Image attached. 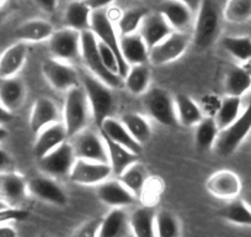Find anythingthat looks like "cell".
<instances>
[{
  "label": "cell",
  "instance_id": "cell-1",
  "mask_svg": "<svg viewBox=\"0 0 251 237\" xmlns=\"http://www.w3.org/2000/svg\"><path fill=\"white\" fill-rule=\"evenodd\" d=\"M80 86L83 87L88 98L94 121L100 129L106 118H111V113L115 106L112 88L89 72L81 73Z\"/></svg>",
  "mask_w": 251,
  "mask_h": 237
},
{
  "label": "cell",
  "instance_id": "cell-2",
  "mask_svg": "<svg viewBox=\"0 0 251 237\" xmlns=\"http://www.w3.org/2000/svg\"><path fill=\"white\" fill-rule=\"evenodd\" d=\"M221 33V16L213 0H201L196 11L194 30V43L197 50L211 47Z\"/></svg>",
  "mask_w": 251,
  "mask_h": 237
},
{
  "label": "cell",
  "instance_id": "cell-3",
  "mask_svg": "<svg viewBox=\"0 0 251 237\" xmlns=\"http://www.w3.org/2000/svg\"><path fill=\"white\" fill-rule=\"evenodd\" d=\"M90 115V106L83 87H75L67 91L63 109V124L66 126L69 139L86 129Z\"/></svg>",
  "mask_w": 251,
  "mask_h": 237
},
{
  "label": "cell",
  "instance_id": "cell-4",
  "mask_svg": "<svg viewBox=\"0 0 251 237\" xmlns=\"http://www.w3.org/2000/svg\"><path fill=\"white\" fill-rule=\"evenodd\" d=\"M80 47L81 59L88 68L89 73L95 76L112 89H118L125 86L123 79L117 74H113L112 72L108 71L103 64L100 53H99L98 38L94 35L93 31L88 30L80 33Z\"/></svg>",
  "mask_w": 251,
  "mask_h": 237
},
{
  "label": "cell",
  "instance_id": "cell-5",
  "mask_svg": "<svg viewBox=\"0 0 251 237\" xmlns=\"http://www.w3.org/2000/svg\"><path fill=\"white\" fill-rule=\"evenodd\" d=\"M251 132V94L245 108L235 121L226 129L219 131L213 148L222 157L233 154Z\"/></svg>",
  "mask_w": 251,
  "mask_h": 237
},
{
  "label": "cell",
  "instance_id": "cell-6",
  "mask_svg": "<svg viewBox=\"0 0 251 237\" xmlns=\"http://www.w3.org/2000/svg\"><path fill=\"white\" fill-rule=\"evenodd\" d=\"M90 30L93 31V33L100 42L105 43L115 53L116 57H117L118 67H120V77L125 79V77L127 76L129 71V64L122 57L120 48V38L117 37L115 26H113L111 19L107 16L106 9L105 10L93 11V14H91Z\"/></svg>",
  "mask_w": 251,
  "mask_h": 237
},
{
  "label": "cell",
  "instance_id": "cell-7",
  "mask_svg": "<svg viewBox=\"0 0 251 237\" xmlns=\"http://www.w3.org/2000/svg\"><path fill=\"white\" fill-rule=\"evenodd\" d=\"M76 159L108 163V153L106 144L101 134L84 129L69 139Z\"/></svg>",
  "mask_w": 251,
  "mask_h": 237
},
{
  "label": "cell",
  "instance_id": "cell-8",
  "mask_svg": "<svg viewBox=\"0 0 251 237\" xmlns=\"http://www.w3.org/2000/svg\"><path fill=\"white\" fill-rule=\"evenodd\" d=\"M144 108L148 115L159 124L165 126H174L177 124L175 101L165 89L159 87L148 89L144 94Z\"/></svg>",
  "mask_w": 251,
  "mask_h": 237
},
{
  "label": "cell",
  "instance_id": "cell-9",
  "mask_svg": "<svg viewBox=\"0 0 251 237\" xmlns=\"http://www.w3.org/2000/svg\"><path fill=\"white\" fill-rule=\"evenodd\" d=\"M80 33L68 28L54 31L48 40V48L53 58L67 63L81 59Z\"/></svg>",
  "mask_w": 251,
  "mask_h": 237
},
{
  "label": "cell",
  "instance_id": "cell-10",
  "mask_svg": "<svg viewBox=\"0 0 251 237\" xmlns=\"http://www.w3.org/2000/svg\"><path fill=\"white\" fill-rule=\"evenodd\" d=\"M75 161L76 157L68 140L45 157L38 159V166L45 176L50 178H62V177H69Z\"/></svg>",
  "mask_w": 251,
  "mask_h": 237
},
{
  "label": "cell",
  "instance_id": "cell-11",
  "mask_svg": "<svg viewBox=\"0 0 251 237\" xmlns=\"http://www.w3.org/2000/svg\"><path fill=\"white\" fill-rule=\"evenodd\" d=\"M190 45V36L186 32L174 31L165 40L149 51V62L153 66H164L177 61Z\"/></svg>",
  "mask_w": 251,
  "mask_h": 237
},
{
  "label": "cell",
  "instance_id": "cell-12",
  "mask_svg": "<svg viewBox=\"0 0 251 237\" xmlns=\"http://www.w3.org/2000/svg\"><path fill=\"white\" fill-rule=\"evenodd\" d=\"M42 73L46 81L53 89L58 91H69L71 89L80 86V76L71 63L48 59L42 64Z\"/></svg>",
  "mask_w": 251,
  "mask_h": 237
},
{
  "label": "cell",
  "instance_id": "cell-13",
  "mask_svg": "<svg viewBox=\"0 0 251 237\" xmlns=\"http://www.w3.org/2000/svg\"><path fill=\"white\" fill-rule=\"evenodd\" d=\"M111 174H112V169H111L110 163L76 159L68 178L75 184L96 187L100 183L107 180Z\"/></svg>",
  "mask_w": 251,
  "mask_h": 237
},
{
  "label": "cell",
  "instance_id": "cell-14",
  "mask_svg": "<svg viewBox=\"0 0 251 237\" xmlns=\"http://www.w3.org/2000/svg\"><path fill=\"white\" fill-rule=\"evenodd\" d=\"M206 189L214 198L233 200L240 195L243 184L238 174L229 169H222L212 174L207 179Z\"/></svg>",
  "mask_w": 251,
  "mask_h": 237
},
{
  "label": "cell",
  "instance_id": "cell-15",
  "mask_svg": "<svg viewBox=\"0 0 251 237\" xmlns=\"http://www.w3.org/2000/svg\"><path fill=\"white\" fill-rule=\"evenodd\" d=\"M27 192L36 199L58 207H63L68 202V197L63 188L54 178L48 176H38L28 179Z\"/></svg>",
  "mask_w": 251,
  "mask_h": 237
},
{
  "label": "cell",
  "instance_id": "cell-16",
  "mask_svg": "<svg viewBox=\"0 0 251 237\" xmlns=\"http://www.w3.org/2000/svg\"><path fill=\"white\" fill-rule=\"evenodd\" d=\"M99 199L112 209H123L136 203V195L129 192L118 179H107L96 185Z\"/></svg>",
  "mask_w": 251,
  "mask_h": 237
},
{
  "label": "cell",
  "instance_id": "cell-17",
  "mask_svg": "<svg viewBox=\"0 0 251 237\" xmlns=\"http://www.w3.org/2000/svg\"><path fill=\"white\" fill-rule=\"evenodd\" d=\"M27 180L14 171L0 174V200L11 207H18L27 195Z\"/></svg>",
  "mask_w": 251,
  "mask_h": 237
},
{
  "label": "cell",
  "instance_id": "cell-18",
  "mask_svg": "<svg viewBox=\"0 0 251 237\" xmlns=\"http://www.w3.org/2000/svg\"><path fill=\"white\" fill-rule=\"evenodd\" d=\"M173 32V28L169 25L168 21L159 11H154V13L149 11V14L143 19L141 28H139V35L142 36L146 45L148 46L149 51L154 46L165 40Z\"/></svg>",
  "mask_w": 251,
  "mask_h": 237
},
{
  "label": "cell",
  "instance_id": "cell-19",
  "mask_svg": "<svg viewBox=\"0 0 251 237\" xmlns=\"http://www.w3.org/2000/svg\"><path fill=\"white\" fill-rule=\"evenodd\" d=\"M69 140L68 132L63 122H54L45 127L42 131L36 135V141L33 145V154L37 159H41L50 151L57 148L62 144Z\"/></svg>",
  "mask_w": 251,
  "mask_h": 237
},
{
  "label": "cell",
  "instance_id": "cell-20",
  "mask_svg": "<svg viewBox=\"0 0 251 237\" xmlns=\"http://www.w3.org/2000/svg\"><path fill=\"white\" fill-rule=\"evenodd\" d=\"M59 111L54 101L50 98H38L33 103L30 114V129L35 135L45 127L58 122Z\"/></svg>",
  "mask_w": 251,
  "mask_h": 237
},
{
  "label": "cell",
  "instance_id": "cell-21",
  "mask_svg": "<svg viewBox=\"0 0 251 237\" xmlns=\"http://www.w3.org/2000/svg\"><path fill=\"white\" fill-rule=\"evenodd\" d=\"M156 11L165 18L174 31L178 32H185L186 29H188L191 24L194 15L191 9L176 0H163L159 4Z\"/></svg>",
  "mask_w": 251,
  "mask_h": 237
},
{
  "label": "cell",
  "instance_id": "cell-22",
  "mask_svg": "<svg viewBox=\"0 0 251 237\" xmlns=\"http://www.w3.org/2000/svg\"><path fill=\"white\" fill-rule=\"evenodd\" d=\"M27 43L16 42L0 56V78L18 76L27 58Z\"/></svg>",
  "mask_w": 251,
  "mask_h": 237
},
{
  "label": "cell",
  "instance_id": "cell-23",
  "mask_svg": "<svg viewBox=\"0 0 251 237\" xmlns=\"http://www.w3.org/2000/svg\"><path fill=\"white\" fill-rule=\"evenodd\" d=\"M120 48L122 57L129 67L146 64L149 61V48L139 33L121 36Z\"/></svg>",
  "mask_w": 251,
  "mask_h": 237
},
{
  "label": "cell",
  "instance_id": "cell-24",
  "mask_svg": "<svg viewBox=\"0 0 251 237\" xmlns=\"http://www.w3.org/2000/svg\"><path fill=\"white\" fill-rule=\"evenodd\" d=\"M26 86L21 78H0V103L10 113L18 110L25 101Z\"/></svg>",
  "mask_w": 251,
  "mask_h": 237
},
{
  "label": "cell",
  "instance_id": "cell-25",
  "mask_svg": "<svg viewBox=\"0 0 251 237\" xmlns=\"http://www.w3.org/2000/svg\"><path fill=\"white\" fill-rule=\"evenodd\" d=\"M100 134L110 139L111 141L126 147L133 153L139 154L142 152V147L143 146L132 137V135L129 134L128 130L126 129L125 125L121 122V120H116L113 118H106L100 126Z\"/></svg>",
  "mask_w": 251,
  "mask_h": 237
},
{
  "label": "cell",
  "instance_id": "cell-26",
  "mask_svg": "<svg viewBox=\"0 0 251 237\" xmlns=\"http://www.w3.org/2000/svg\"><path fill=\"white\" fill-rule=\"evenodd\" d=\"M54 32L52 24L42 19H33L21 24L14 31V37L19 42H42L48 41Z\"/></svg>",
  "mask_w": 251,
  "mask_h": 237
},
{
  "label": "cell",
  "instance_id": "cell-27",
  "mask_svg": "<svg viewBox=\"0 0 251 237\" xmlns=\"http://www.w3.org/2000/svg\"><path fill=\"white\" fill-rule=\"evenodd\" d=\"M129 230V215L116 207L102 217L98 237H126Z\"/></svg>",
  "mask_w": 251,
  "mask_h": 237
},
{
  "label": "cell",
  "instance_id": "cell-28",
  "mask_svg": "<svg viewBox=\"0 0 251 237\" xmlns=\"http://www.w3.org/2000/svg\"><path fill=\"white\" fill-rule=\"evenodd\" d=\"M91 14H93L91 9L83 0L69 1L64 11L63 23L66 28L72 29V30L79 31V32L88 31L90 30Z\"/></svg>",
  "mask_w": 251,
  "mask_h": 237
},
{
  "label": "cell",
  "instance_id": "cell-29",
  "mask_svg": "<svg viewBox=\"0 0 251 237\" xmlns=\"http://www.w3.org/2000/svg\"><path fill=\"white\" fill-rule=\"evenodd\" d=\"M102 137L105 140L106 148H107L108 163H110L111 169H112V174L118 178L128 167L138 162V154L133 153L132 151L126 148V147L111 141L107 137Z\"/></svg>",
  "mask_w": 251,
  "mask_h": 237
},
{
  "label": "cell",
  "instance_id": "cell-30",
  "mask_svg": "<svg viewBox=\"0 0 251 237\" xmlns=\"http://www.w3.org/2000/svg\"><path fill=\"white\" fill-rule=\"evenodd\" d=\"M177 122L182 126L192 127L199 125L204 118L199 104L186 94H177L174 99Z\"/></svg>",
  "mask_w": 251,
  "mask_h": 237
},
{
  "label": "cell",
  "instance_id": "cell-31",
  "mask_svg": "<svg viewBox=\"0 0 251 237\" xmlns=\"http://www.w3.org/2000/svg\"><path fill=\"white\" fill-rule=\"evenodd\" d=\"M224 89L226 95L243 98L251 90V72L241 66L230 68L224 79Z\"/></svg>",
  "mask_w": 251,
  "mask_h": 237
},
{
  "label": "cell",
  "instance_id": "cell-32",
  "mask_svg": "<svg viewBox=\"0 0 251 237\" xmlns=\"http://www.w3.org/2000/svg\"><path fill=\"white\" fill-rule=\"evenodd\" d=\"M155 214L151 207H143L129 215V227L134 237H156Z\"/></svg>",
  "mask_w": 251,
  "mask_h": 237
},
{
  "label": "cell",
  "instance_id": "cell-33",
  "mask_svg": "<svg viewBox=\"0 0 251 237\" xmlns=\"http://www.w3.org/2000/svg\"><path fill=\"white\" fill-rule=\"evenodd\" d=\"M148 171L146 167L139 162H136L118 177V180L129 192L133 193L136 198H138L143 194V190L146 189V185L148 183Z\"/></svg>",
  "mask_w": 251,
  "mask_h": 237
},
{
  "label": "cell",
  "instance_id": "cell-34",
  "mask_svg": "<svg viewBox=\"0 0 251 237\" xmlns=\"http://www.w3.org/2000/svg\"><path fill=\"white\" fill-rule=\"evenodd\" d=\"M241 106H243L241 98L226 95L222 99L216 116H214L219 131L229 127L235 121L241 114Z\"/></svg>",
  "mask_w": 251,
  "mask_h": 237
},
{
  "label": "cell",
  "instance_id": "cell-35",
  "mask_svg": "<svg viewBox=\"0 0 251 237\" xmlns=\"http://www.w3.org/2000/svg\"><path fill=\"white\" fill-rule=\"evenodd\" d=\"M123 84L129 93L134 95H143L148 91L151 84V69L146 64L131 66Z\"/></svg>",
  "mask_w": 251,
  "mask_h": 237
},
{
  "label": "cell",
  "instance_id": "cell-36",
  "mask_svg": "<svg viewBox=\"0 0 251 237\" xmlns=\"http://www.w3.org/2000/svg\"><path fill=\"white\" fill-rule=\"evenodd\" d=\"M195 131V144L200 151H209L216 145L219 135V129L214 118H203L199 125H196Z\"/></svg>",
  "mask_w": 251,
  "mask_h": 237
},
{
  "label": "cell",
  "instance_id": "cell-37",
  "mask_svg": "<svg viewBox=\"0 0 251 237\" xmlns=\"http://www.w3.org/2000/svg\"><path fill=\"white\" fill-rule=\"evenodd\" d=\"M121 122L128 130L134 140L143 146L149 141L151 136V129L148 120L144 116L136 113H127L122 115Z\"/></svg>",
  "mask_w": 251,
  "mask_h": 237
},
{
  "label": "cell",
  "instance_id": "cell-38",
  "mask_svg": "<svg viewBox=\"0 0 251 237\" xmlns=\"http://www.w3.org/2000/svg\"><path fill=\"white\" fill-rule=\"evenodd\" d=\"M219 215L222 219L231 224L251 227V209L244 202V199L236 198V199L229 200L228 204L221 210Z\"/></svg>",
  "mask_w": 251,
  "mask_h": 237
},
{
  "label": "cell",
  "instance_id": "cell-39",
  "mask_svg": "<svg viewBox=\"0 0 251 237\" xmlns=\"http://www.w3.org/2000/svg\"><path fill=\"white\" fill-rule=\"evenodd\" d=\"M222 45L236 61L241 63L251 61V37L249 36H226Z\"/></svg>",
  "mask_w": 251,
  "mask_h": 237
},
{
  "label": "cell",
  "instance_id": "cell-40",
  "mask_svg": "<svg viewBox=\"0 0 251 237\" xmlns=\"http://www.w3.org/2000/svg\"><path fill=\"white\" fill-rule=\"evenodd\" d=\"M223 16L230 24H245L251 20V0H228Z\"/></svg>",
  "mask_w": 251,
  "mask_h": 237
},
{
  "label": "cell",
  "instance_id": "cell-41",
  "mask_svg": "<svg viewBox=\"0 0 251 237\" xmlns=\"http://www.w3.org/2000/svg\"><path fill=\"white\" fill-rule=\"evenodd\" d=\"M149 14L147 8H133L122 13L121 18L117 20V29L120 30L121 36L136 33L139 30L143 19Z\"/></svg>",
  "mask_w": 251,
  "mask_h": 237
},
{
  "label": "cell",
  "instance_id": "cell-42",
  "mask_svg": "<svg viewBox=\"0 0 251 237\" xmlns=\"http://www.w3.org/2000/svg\"><path fill=\"white\" fill-rule=\"evenodd\" d=\"M156 237H180L181 227L177 217L168 210H160L155 214Z\"/></svg>",
  "mask_w": 251,
  "mask_h": 237
},
{
  "label": "cell",
  "instance_id": "cell-43",
  "mask_svg": "<svg viewBox=\"0 0 251 237\" xmlns=\"http://www.w3.org/2000/svg\"><path fill=\"white\" fill-rule=\"evenodd\" d=\"M98 48H99V53H100L101 59H102L106 68H107L110 72H112L113 74L120 76V67H118L117 57H116L115 53L112 52V50H110L105 43L100 42L99 40H98Z\"/></svg>",
  "mask_w": 251,
  "mask_h": 237
},
{
  "label": "cell",
  "instance_id": "cell-44",
  "mask_svg": "<svg viewBox=\"0 0 251 237\" xmlns=\"http://www.w3.org/2000/svg\"><path fill=\"white\" fill-rule=\"evenodd\" d=\"M101 220H102V217H94V219L84 222L81 226H79L74 231V234L71 237H98Z\"/></svg>",
  "mask_w": 251,
  "mask_h": 237
},
{
  "label": "cell",
  "instance_id": "cell-45",
  "mask_svg": "<svg viewBox=\"0 0 251 237\" xmlns=\"http://www.w3.org/2000/svg\"><path fill=\"white\" fill-rule=\"evenodd\" d=\"M28 211L20 207H6L0 210V225L13 221H24L28 217Z\"/></svg>",
  "mask_w": 251,
  "mask_h": 237
},
{
  "label": "cell",
  "instance_id": "cell-46",
  "mask_svg": "<svg viewBox=\"0 0 251 237\" xmlns=\"http://www.w3.org/2000/svg\"><path fill=\"white\" fill-rule=\"evenodd\" d=\"M13 167V158L5 149L0 148V174L11 171Z\"/></svg>",
  "mask_w": 251,
  "mask_h": 237
},
{
  "label": "cell",
  "instance_id": "cell-47",
  "mask_svg": "<svg viewBox=\"0 0 251 237\" xmlns=\"http://www.w3.org/2000/svg\"><path fill=\"white\" fill-rule=\"evenodd\" d=\"M33 1L43 13L50 14L57 9L59 0H33Z\"/></svg>",
  "mask_w": 251,
  "mask_h": 237
},
{
  "label": "cell",
  "instance_id": "cell-48",
  "mask_svg": "<svg viewBox=\"0 0 251 237\" xmlns=\"http://www.w3.org/2000/svg\"><path fill=\"white\" fill-rule=\"evenodd\" d=\"M83 1L91 9V11H96L105 10L115 0H83Z\"/></svg>",
  "mask_w": 251,
  "mask_h": 237
},
{
  "label": "cell",
  "instance_id": "cell-49",
  "mask_svg": "<svg viewBox=\"0 0 251 237\" xmlns=\"http://www.w3.org/2000/svg\"><path fill=\"white\" fill-rule=\"evenodd\" d=\"M14 118V114L10 113L8 109L4 108L0 103V126H4L5 124H9V122L13 120Z\"/></svg>",
  "mask_w": 251,
  "mask_h": 237
},
{
  "label": "cell",
  "instance_id": "cell-50",
  "mask_svg": "<svg viewBox=\"0 0 251 237\" xmlns=\"http://www.w3.org/2000/svg\"><path fill=\"white\" fill-rule=\"evenodd\" d=\"M0 237H18V232L8 224L0 225Z\"/></svg>",
  "mask_w": 251,
  "mask_h": 237
},
{
  "label": "cell",
  "instance_id": "cell-51",
  "mask_svg": "<svg viewBox=\"0 0 251 237\" xmlns=\"http://www.w3.org/2000/svg\"><path fill=\"white\" fill-rule=\"evenodd\" d=\"M176 1H180V3L185 4V5L188 6L192 11H197L200 4H201V0H176Z\"/></svg>",
  "mask_w": 251,
  "mask_h": 237
},
{
  "label": "cell",
  "instance_id": "cell-52",
  "mask_svg": "<svg viewBox=\"0 0 251 237\" xmlns=\"http://www.w3.org/2000/svg\"><path fill=\"white\" fill-rule=\"evenodd\" d=\"M8 135H9L8 130H6L4 126H0V142H3L4 140L8 137Z\"/></svg>",
  "mask_w": 251,
  "mask_h": 237
},
{
  "label": "cell",
  "instance_id": "cell-53",
  "mask_svg": "<svg viewBox=\"0 0 251 237\" xmlns=\"http://www.w3.org/2000/svg\"><path fill=\"white\" fill-rule=\"evenodd\" d=\"M244 202H245L246 204L249 205V207H250V209H251V193H249V194L246 195L245 198H244Z\"/></svg>",
  "mask_w": 251,
  "mask_h": 237
},
{
  "label": "cell",
  "instance_id": "cell-54",
  "mask_svg": "<svg viewBox=\"0 0 251 237\" xmlns=\"http://www.w3.org/2000/svg\"><path fill=\"white\" fill-rule=\"evenodd\" d=\"M6 207H9L8 204H6V203H4L3 200H0V210H3V209H6Z\"/></svg>",
  "mask_w": 251,
  "mask_h": 237
},
{
  "label": "cell",
  "instance_id": "cell-55",
  "mask_svg": "<svg viewBox=\"0 0 251 237\" xmlns=\"http://www.w3.org/2000/svg\"><path fill=\"white\" fill-rule=\"evenodd\" d=\"M5 3H6V0H0V8H1Z\"/></svg>",
  "mask_w": 251,
  "mask_h": 237
},
{
  "label": "cell",
  "instance_id": "cell-56",
  "mask_svg": "<svg viewBox=\"0 0 251 237\" xmlns=\"http://www.w3.org/2000/svg\"><path fill=\"white\" fill-rule=\"evenodd\" d=\"M64 1H67V3H69V1H74V0H64Z\"/></svg>",
  "mask_w": 251,
  "mask_h": 237
},
{
  "label": "cell",
  "instance_id": "cell-57",
  "mask_svg": "<svg viewBox=\"0 0 251 237\" xmlns=\"http://www.w3.org/2000/svg\"><path fill=\"white\" fill-rule=\"evenodd\" d=\"M40 237H50V236H46V235H43V236H40Z\"/></svg>",
  "mask_w": 251,
  "mask_h": 237
}]
</instances>
